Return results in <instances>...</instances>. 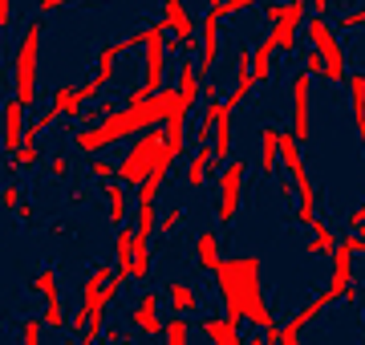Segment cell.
<instances>
[{
  "mask_svg": "<svg viewBox=\"0 0 365 345\" xmlns=\"http://www.w3.org/2000/svg\"><path fill=\"white\" fill-rule=\"evenodd\" d=\"M215 284H220V297H223V317L227 321H252L260 337L268 345L280 341V325H276L272 309H268V297H264V260L260 256H232L223 260L215 272Z\"/></svg>",
  "mask_w": 365,
  "mask_h": 345,
  "instance_id": "obj_1",
  "label": "cell"
},
{
  "mask_svg": "<svg viewBox=\"0 0 365 345\" xmlns=\"http://www.w3.org/2000/svg\"><path fill=\"white\" fill-rule=\"evenodd\" d=\"M41 329H45L41 317H25L21 321V345H41Z\"/></svg>",
  "mask_w": 365,
  "mask_h": 345,
  "instance_id": "obj_34",
  "label": "cell"
},
{
  "mask_svg": "<svg viewBox=\"0 0 365 345\" xmlns=\"http://www.w3.org/2000/svg\"><path fill=\"white\" fill-rule=\"evenodd\" d=\"M163 25H167V33H175L182 57L199 53V29H195V21H191L182 0H163Z\"/></svg>",
  "mask_w": 365,
  "mask_h": 345,
  "instance_id": "obj_8",
  "label": "cell"
},
{
  "mask_svg": "<svg viewBox=\"0 0 365 345\" xmlns=\"http://www.w3.org/2000/svg\"><path fill=\"white\" fill-rule=\"evenodd\" d=\"M252 90H256V81H252V69H248V73H235V86H232V93L223 98V106L235 110L240 102H248V98H252Z\"/></svg>",
  "mask_w": 365,
  "mask_h": 345,
  "instance_id": "obj_32",
  "label": "cell"
},
{
  "mask_svg": "<svg viewBox=\"0 0 365 345\" xmlns=\"http://www.w3.org/2000/svg\"><path fill=\"white\" fill-rule=\"evenodd\" d=\"M182 227V207H167V212L158 215V224H155V232H163V236H175Z\"/></svg>",
  "mask_w": 365,
  "mask_h": 345,
  "instance_id": "obj_33",
  "label": "cell"
},
{
  "mask_svg": "<svg viewBox=\"0 0 365 345\" xmlns=\"http://www.w3.org/2000/svg\"><path fill=\"white\" fill-rule=\"evenodd\" d=\"M341 244H345V248H349L353 256H361V252H365V240H361V236H345Z\"/></svg>",
  "mask_w": 365,
  "mask_h": 345,
  "instance_id": "obj_44",
  "label": "cell"
},
{
  "mask_svg": "<svg viewBox=\"0 0 365 345\" xmlns=\"http://www.w3.org/2000/svg\"><path fill=\"white\" fill-rule=\"evenodd\" d=\"M21 134H25V106H21V102H16V98H9V102H4V150H9V155H16V150H21Z\"/></svg>",
  "mask_w": 365,
  "mask_h": 345,
  "instance_id": "obj_19",
  "label": "cell"
},
{
  "mask_svg": "<svg viewBox=\"0 0 365 345\" xmlns=\"http://www.w3.org/2000/svg\"><path fill=\"white\" fill-rule=\"evenodd\" d=\"M16 220H21V224H33V220H37V207H33V203H16Z\"/></svg>",
  "mask_w": 365,
  "mask_h": 345,
  "instance_id": "obj_43",
  "label": "cell"
},
{
  "mask_svg": "<svg viewBox=\"0 0 365 345\" xmlns=\"http://www.w3.org/2000/svg\"><path fill=\"white\" fill-rule=\"evenodd\" d=\"M163 292H167V305H170L175 317H191V313H199V292L191 289L187 280H170Z\"/></svg>",
  "mask_w": 365,
  "mask_h": 345,
  "instance_id": "obj_20",
  "label": "cell"
},
{
  "mask_svg": "<svg viewBox=\"0 0 365 345\" xmlns=\"http://www.w3.org/2000/svg\"><path fill=\"white\" fill-rule=\"evenodd\" d=\"M102 337H106L110 345H122V341H126V333H122V329H110V325L102 329Z\"/></svg>",
  "mask_w": 365,
  "mask_h": 345,
  "instance_id": "obj_45",
  "label": "cell"
},
{
  "mask_svg": "<svg viewBox=\"0 0 365 345\" xmlns=\"http://www.w3.org/2000/svg\"><path fill=\"white\" fill-rule=\"evenodd\" d=\"M309 41H313V49H317V53L325 57V78L333 81V86L349 78V69H345V49H341L337 33L329 29L325 16H313V21H309Z\"/></svg>",
  "mask_w": 365,
  "mask_h": 345,
  "instance_id": "obj_6",
  "label": "cell"
},
{
  "mask_svg": "<svg viewBox=\"0 0 365 345\" xmlns=\"http://www.w3.org/2000/svg\"><path fill=\"white\" fill-rule=\"evenodd\" d=\"M90 175H93V179H102V183H106V179H114V167H110V163H106V159H90Z\"/></svg>",
  "mask_w": 365,
  "mask_h": 345,
  "instance_id": "obj_40",
  "label": "cell"
},
{
  "mask_svg": "<svg viewBox=\"0 0 365 345\" xmlns=\"http://www.w3.org/2000/svg\"><path fill=\"white\" fill-rule=\"evenodd\" d=\"M264 16H268V25H276V21L284 16V4H276V0H264Z\"/></svg>",
  "mask_w": 365,
  "mask_h": 345,
  "instance_id": "obj_42",
  "label": "cell"
},
{
  "mask_svg": "<svg viewBox=\"0 0 365 345\" xmlns=\"http://www.w3.org/2000/svg\"><path fill=\"white\" fill-rule=\"evenodd\" d=\"M280 167V146H276V126H264L260 130V171L264 175H276Z\"/></svg>",
  "mask_w": 365,
  "mask_h": 345,
  "instance_id": "obj_28",
  "label": "cell"
},
{
  "mask_svg": "<svg viewBox=\"0 0 365 345\" xmlns=\"http://www.w3.org/2000/svg\"><path fill=\"white\" fill-rule=\"evenodd\" d=\"M49 106L57 110V118H78L81 110H86V102H81L78 86H57V90H53V102H49Z\"/></svg>",
  "mask_w": 365,
  "mask_h": 345,
  "instance_id": "obj_24",
  "label": "cell"
},
{
  "mask_svg": "<svg viewBox=\"0 0 365 345\" xmlns=\"http://www.w3.org/2000/svg\"><path fill=\"white\" fill-rule=\"evenodd\" d=\"M170 102H175V86H163L146 98L143 106H126V110H110L106 118H98L93 126H78L73 130V146L86 150V155H102L106 146L126 143L134 134L150 130V126H163L170 114Z\"/></svg>",
  "mask_w": 365,
  "mask_h": 345,
  "instance_id": "obj_2",
  "label": "cell"
},
{
  "mask_svg": "<svg viewBox=\"0 0 365 345\" xmlns=\"http://www.w3.org/2000/svg\"><path fill=\"white\" fill-rule=\"evenodd\" d=\"M329 256H333V277H329L325 297H329V305H333V301H341V297L353 289V260H357V256H353L345 244H337Z\"/></svg>",
  "mask_w": 365,
  "mask_h": 345,
  "instance_id": "obj_13",
  "label": "cell"
},
{
  "mask_svg": "<svg viewBox=\"0 0 365 345\" xmlns=\"http://www.w3.org/2000/svg\"><path fill=\"white\" fill-rule=\"evenodd\" d=\"M357 224H365V203H361V207H357V212L349 215V227H357Z\"/></svg>",
  "mask_w": 365,
  "mask_h": 345,
  "instance_id": "obj_48",
  "label": "cell"
},
{
  "mask_svg": "<svg viewBox=\"0 0 365 345\" xmlns=\"http://www.w3.org/2000/svg\"><path fill=\"white\" fill-rule=\"evenodd\" d=\"M21 195H25V191H21V187H16V183H9V187H4V191H0V203H4L9 212H13L16 203H21Z\"/></svg>",
  "mask_w": 365,
  "mask_h": 345,
  "instance_id": "obj_39",
  "label": "cell"
},
{
  "mask_svg": "<svg viewBox=\"0 0 365 345\" xmlns=\"http://www.w3.org/2000/svg\"><path fill=\"white\" fill-rule=\"evenodd\" d=\"M61 4H69V0H61Z\"/></svg>",
  "mask_w": 365,
  "mask_h": 345,
  "instance_id": "obj_51",
  "label": "cell"
},
{
  "mask_svg": "<svg viewBox=\"0 0 365 345\" xmlns=\"http://www.w3.org/2000/svg\"><path fill=\"white\" fill-rule=\"evenodd\" d=\"M163 297L158 292H143V301L134 305V313H130V325L138 333H146V337H158L163 333Z\"/></svg>",
  "mask_w": 365,
  "mask_h": 345,
  "instance_id": "obj_14",
  "label": "cell"
},
{
  "mask_svg": "<svg viewBox=\"0 0 365 345\" xmlns=\"http://www.w3.org/2000/svg\"><path fill=\"white\" fill-rule=\"evenodd\" d=\"M304 73H321V78H325V57L317 53L313 45L304 49Z\"/></svg>",
  "mask_w": 365,
  "mask_h": 345,
  "instance_id": "obj_37",
  "label": "cell"
},
{
  "mask_svg": "<svg viewBox=\"0 0 365 345\" xmlns=\"http://www.w3.org/2000/svg\"><path fill=\"white\" fill-rule=\"evenodd\" d=\"M106 212H110V224H126V215H130V200H126V187L118 183V179H106Z\"/></svg>",
  "mask_w": 365,
  "mask_h": 345,
  "instance_id": "obj_23",
  "label": "cell"
},
{
  "mask_svg": "<svg viewBox=\"0 0 365 345\" xmlns=\"http://www.w3.org/2000/svg\"><path fill=\"white\" fill-rule=\"evenodd\" d=\"M220 21L223 16L215 13V9H207L203 25H199V53H195L199 78H207L211 69H215V61H220Z\"/></svg>",
  "mask_w": 365,
  "mask_h": 345,
  "instance_id": "obj_11",
  "label": "cell"
},
{
  "mask_svg": "<svg viewBox=\"0 0 365 345\" xmlns=\"http://www.w3.org/2000/svg\"><path fill=\"white\" fill-rule=\"evenodd\" d=\"M199 333L207 337L211 345H244V337H240V325L235 321H227V317H203L199 321Z\"/></svg>",
  "mask_w": 365,
  "mask_h": 345,
  "instance_id": "obj_18",
  "label": "cell"
},
{
  "mask_svg": "<svg viewBox=\"0 0 365 345\" xmlns=\"http://www.w3.org/2000/svg\"><path fill=\"white\" fill-rule=\"evenodd\" d=\"M33 292H37L41 301H45V329H66V305H61V292H57V272L53 268H41L37 277H33Z\"/></svg>",
  "mask_w": 365,
  "mask_h": 345,
  "instance_id": "obj_10",
  "label": "cell"
},
{
  "mask_svg": "<svg viewBox=\"0 0 365 345\" xmlns=\"http://www.w3.org/2000/svg\"><path fill=\"white\" fill-rule=\"evenodd\" d=\"M155 224H158L155 203H134V236L150 240V236H155Z\"/></svg>",
  "mask_w": 365,
  "mask_h": 345,
  "instance_id": "obj_29",
  "label": "cell"
},
{
  "mask_svg": "<svg viewBox=\"0 0 365 345\" xmlns=\"http://www.w3.org/2000/svg\"><path fill=\"white\" fill-rule=\"evenodd\" d=\"M49 175H53V179H66V175H69V155H53V159H49Z\"/></svg>",
  "mask_w": 365,
  "mask_h": 345,
  "instance_id": "obj_38",
  "label": "cell"
},
{
  "mask_svg": "<svg viewBox=\"0 0 365 345\" xmlns=\"http://www.w3.org/2000/svg\"><path fill=\"white\" fill-rule=\"evenodd\" d=\"M41 13H53V9H61V0H37Z\"/></svg>",
  "mask_w": 365,
  "mask_h": 345,
  "instance_id": "obj_47",
  "label": "cell"
},
{
  "mask_svg": "<svg viewBox=\"0 0 365 345\" xmlns=\"http://www.w3.org/2000/svg\"><path fill=\"white\" fill-rule=\"evenodd\" d=\"M215 171H220V159L211 155V143H203L195 155L187 159V187H191V191H195V187H203Z\"/></svg>",
  "mask_w": 365,
  "mask_h": 345,
  "instance_id": "obj_16",
  "label": "cell"
},
{
  "mask_svg": "<svg viewBox=\"0 0 365 345\" xmlns=\"http://www.w3.org/2000/svg\"><path fill=\"white\" fill-rule=\"evenodd\" d=\"M292 138L297 143H313V73H292Z\"/></svg>",
  "mask_w": 365,
  "mask_h": 345,
  "instance_id": "obj_7",
  "label": "cell"
},
{
  "mask_svg": "<svg viewBox=\"0 0 365 345\" xmlns=\"http://www.w3.org/2000/svg\"><path fill=\"white\" fill-rule=\"evenodd\" d=\"M150 268H155V256H150V240L134 236V280H150Z\"/></svg>",
  "mask_w": 365,
  "mask_h": 345,
  "instance_id": "obj_30",
  "label": "cell"
},
{
  "mask_svg": "<svg viewBox=\"0 0 365 345\" xmlns=\"http://www.w3.org/2000/svg\"><path fill=\"white\" fill-rule=\"evenodd\" d=\"M361 25H365V4H361V9H353V13H345V16H337V29H341V33L361 29Z\"/></svg>",
  "mask_w": 365,
  "mask_h": 345,
  "instance_id": "obj_36",
  "label": "cell"
},
{
  "mask_svg": "<svg viewBox=\"0 0 365 345\" xmlns=\"http://www.w3.org/2000/svg\"><path fill=\"white\" fill-rule=\"evenodd\" d=\"M110 277H114V272H110V264H98V268L90 272V280L81 284V313H86V321H90V317H106L102 284H106Z\"/></svg>",
  "mask_w": 365,
  "mask_h": 345,
  "instance_id": "obj_15",
  "label": "cell"
},
{
  "mask_svg": "<svg viewBox=\"0 0 365 345\" xmlns=\"http://www.w3.org/2000/svg\"><path fill=\"white\" fill-rule=\"evenodd\" d=\"M195 264L203 268V272H215V268L223 264V256H220V236H215L211 227L195 236Z\"/></svg>",
  "mask_w": 365,
  "mask_h": 345,
  "instance_id": "obj_22",
  "label": "cell"
},
{
  "mask_svg": "<svg viewBox=\"0 0 365 345\" xmlns=\"http://www.w3.org/2000/svg\"><path fill=\"white\" fill-rule=\"evenodd\" d=\"M309 4H313V13H317V16H325V13H329V4H333V0H309Z\"/></svg>",
  "mask_w": 365,
  "mask_h": 345,
  "instance_id": "obj_46",
  "label": "cell"
},
{
  "mask_svg": "<svg viewBox=\"0 0 365 345\" xmlns=\"http://www.w3.org/2000/svg\"><path fill=\"white\" fill-rule=\"evenodd\" d=\"M353 232H357V236H361V240H365V224H357V227H353Z\"/></svg>",
  "mask_w": 365,
  "mask_h": 345,
  "instance_id": "obj_50",
  "label": "cell"
},
{
  "mask_svg": "<svg viewBox=\"0 0 365 345\" xmlns=\"http://www.w3.org/2000/svg\"><path fill=\"white\" fill-rule=\"evenodd\" d=\"M244 175H248V163L235 159L220 171V224H232L235 212H240V191H244Z\"/></svg>",
  "mask_w": 365,
  "mask_h": 345,
  "instance_id": "obj_9",
  "label": "cell"
},
{
  "mask_svg": "<svg viewBox=\"0 0 365 345\" xmlns=\"http://www.w3.org/2000/svg\"><path fill=\"white\" fill-rule=\"evenodd\" d=\"M256 4H264V0H223V4H215V13L220 16H240L244 9H256Z\"/></svg>",
  "mask_w": 365,
  "mask_h": 345,
  "instance_id": "obj_35",
  "label": "cell"
},
{
  "mask_svg": "<svg viewBox=\"0 0 365 345\" xmlns=\"http://www.w3.org/2000/svg\"><path fill=\"white\" fill-rule=\"evenodd\" d=\"M349 102H353V126H357V138L365 146V73H349Z\"/></svg>",
  "mask_w": 365,
  "mask_h": 345,
  "instance_id": "obj_25",
  "label": "cell"
},
{
  "mask_svg": "<svg viewBox=\"0 0 365 345\" xmlns=\"http://www.w3.org/2000/svg\"><path fill=\"white\" fill-rule=\"evenodd\" d=\"M130 272H134V227L122 224V232H118V240H114V277L126 284Z\"/></svg>",
  "mask_w": 365,
  "mask_h": 345,
  "instance_id": "obj_21",
  "label": "cell"
},
{
  "mask_svg": "<svg viewBox=\"0 0 365 345\" xmlns=\"http://www.w3.org/2000/svg\"><path fill=\"white\" fill-rule=\"evenodd\" d=\"M143 49H146V69H143V90L155 93L167 86V25L155 21V25L143 29Z\"/></svg>",
  "mask_w": 365,
  "mask_h": 345,
  "instance_id": "obj_5",
  "label": "cell"
},
{
  "mask_svg": "<svg viewBox=\"0 0 365 345\" xmlns=\"http://www.w3.org/2000/svg\"><path fill=\"white\" fill-rule=\"evenodd\" d=\"M158 150H163V126H150V130L138 134L130 143V150L114 163V179L122 187H138L146 175H150V163H155Z\"/></svg>",
  "mask_w": 365,
  "mask_h": 345,
  "instance_id": "obj_4",
  "label": "cell"
},
{
  "mask_svg": "<svg viewBox=\"0 0 365 345\" xmlns=\"http://www.w3.org/2000/svg\"><path fill=\"white\" fill-rule=\"evenodd\" d=\"M175 73H179V81H175L179 98L187 102V106H195L199 90H203V78H199V69H195V57H179V61H175Z\"/></svg>",
  "mask_w": 365,
  "mask_h": 345,
  "instance_id": "obj_17",
  "label": "cell"
},
{
  "mask_svg": "<svg viewBox=\"0 0 365 345\" xmlns=\"http://www.w3.org/2000/svg\"><path fill=\"white\" fill-rule=\"evenodd\" d=\"M244 345H268V341H264V337H252V341H244Z\"/></svg>",
  "mask_w": 365,
  "mask_h": 345,
  "instance_id": "obj_49",
  "label": "cell"
},
{
  "mask_svg": "<svg viewBox=\"0 0 365 345\" xmlns=\"http://www.w3.org/2000/svg\"><path fill=\"white\" fill-rule=\"evenodd\" d=\"M309 227H313V240L304 244V252L309 256H329L333 248H337V227H329L325 220H313Z\"/></svg>",
  "mask_w": 365,
  "mask_h": 345,
  "instance_id": "obj_26",
  "label": "cell"
},
{
  "mask_svg": "<svg viewBox=\"0 0 365 345\" xmlns=\"http://www.w3.org/2000/svg\"><path fill=\"white\" fill-rule=\"evenodd\" d=\"M300 25H304V0H288L284 4V16L272 25V45H276V53H292L297 49V33Z\"/></svg>",
  "mask_w": 365,
  "mask_h": 345,
  "instance_id": "obj_12",
  "label": "cell"
},
{
  "mask_svg": "<svg viewBox=\"0 0 365 345\" xmlns=\"http://www.w3.org/2000/svg\"><path fill=\"white\" fill-rule=\"evenodd\" d=\"M163 337L167 345H191V321L170 313V321H163Z\"/></svg>",
  "mask_w": 365,
  "mask_h": 345,
  "instance_id": "obj_31",
  "label": "cell"
},
{
  "mask_svg": "<svg viewBox=\"0 0 365 345\" xmlns=\"http://www.w3.org/2000/svg\"><path fill=\"white\" fill-rule=\"evenodd\" d=\"M41 21L25 29V37L16 45V61H13V98L21 106H33L37 102V73H41Z\"/></svg>",
  "mask_w": 365,
  "mask_h": 345,
  "instance_id": "obj_3",
  "label": "cell"
},
{
  "mask_svg": "<svg viewBox=\"0 0 365 345\" xmlns=\"http://www.w3.org/2000/svg\"><path fill=\"white\" fill-rule=\"evenodd\" d=\"M272 53H276V45H272V37H264L256 49H252V81L260 86V81H268L272 78Z\"/></svg>",
  "mask_w": 365,
  "mask_h": 345,
  "instance_id": "obj_27",
  "label": "cell"
},
{
  "mask_svg": "<svg viewBox=\"0 0 365 345\" xmlns=\"http://www.w3.org/2000/svg\"><path fill=\"white\" fill-rule=\"evenodd\" d=\"M232 66H235V73H248V69H252V49H244V45H240V49H235V57H232Z\"/></svg>",
  "mask_w": 365,
  "mask_h": 345,
  "instance_id": "obj_41",
  "label": "cell"
}]
</instances>
